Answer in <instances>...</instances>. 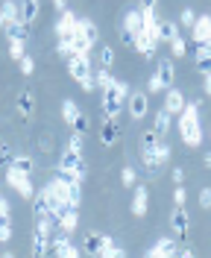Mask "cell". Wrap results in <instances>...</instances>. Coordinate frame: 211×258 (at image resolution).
I'll list each match as a JSON object with an SVG mask.
<instances>
[{"instance_id":"83f0119b","label":"cell","mask_w":211,"mask_h":258,"mask_svg":"<svg viewBox=\"0 0 211 258\" xmlns=\"http://www.w3.org/2000/svg\"><path fill=\"white\" fill-rule=\"evenodd\" d=\"M9 167L18 170V173H24V176H30V173H33V159H30V156H15Z\"/></svg>"},{"instance_id":"ba28073f","label":"cell","mask_w":211,"mask_h":258,"mask_svg":"<svg viewBox=\"0 0 211 258\" xmlns=\"http://www.w3.org/2000/svg\"><path fill=\"white\" fill-rule=\"evenodd\" d=\"M50 252H53L56 258H80V249H77V246L71 243L67 232H65V235H59L56 241L50 243Z\"/></svg>"},{"instance_id":"b9f144b4","label":"cell","mask_w":211,"mask_h":258,"mask_svg":"<svg viewBox=\"0 0 211 258\" xmlns=\"http://www.w3.org/2000/svg\"><path fill=\"white\" fill-rule=\"evenodd\" d=\"M88 126H91V123H88V117H85V114H80V117H77V120H74V132H80V135H85V132H88Z\"/></svg>"},{"instance_id":"7dc6e473","label":"cell","mask_w":211,"mask_h":258,"mask_svg":"<svg viewBox=\"0 0 211 258\" xmlns=\"http://www.w3.org/2000/svg\"><path fill=\"white\" fill-rule=\"evenodd\" d=\"M135 170H132V167H123V173H120V182H123V185H135Z\"/></svg>"},{"instance_id":"94428289","label":"cell","mask_w":211,"mask_h":258,"mask_svg":"<svg viewBox=\"0 0 211 258\" xmlns=\"http://www.w3.org/2000/svg\"><path fill=\"white\" fill-rule=\"evenodd\" d=\"M205 164H208V167H211V153H205Z\"/></svg>"},{"instance_id":"3957f363","label":"cell","mask_w":211,"mask_h":258,"mask_svg":"<svg viewBox=\"0 0 211 258\" xmlns=\"http://www.w3.org/2000/svg\"><path fill=\"white\" fill-rule=\"evenodd\" d=\"M59 170H65V173H74V176L85 182V173H88V164L82 159V153H74V150H65L62 153V159H59Z\"/></svg>"},{"instance_id":"91938a15","label":"cell","mask_w":211,"mask_h":258,"mask_svg":"<svg viewBox=\"0 0 211 258\" xmlns=\"http://www.w3.org/2000/svg\"><path fill=\"white\" fill-rule=\"evenodd\" d=\"M144 6L147 9H156V0H144Z\"/></svg>"},{"instance_id":"681fc988","label":"cell","mask_w":211,"mask_h":258,"mask_svg":"<svg viewBox=\"0 0 211 258\" xmlns=\"http://www.w3.org/2000/svg\"><path fill=\"white\" fill-rule=\"evenodd\" d=\"M120 41H123L126 47H132V50H135V35H132V32H126V30H123V32H120Z\"/></svg>"},{"instance_id":"7c38bea8","label":"cell","mask_w":211,"mask_h":258,"mask_svg":"<svg viewBox=\"0 0 211 258\" xmlns=\"http://www.w3.org/2000/svg\"><path fill=\"white\" fill-rule=\"evenodd\" d=\"M82 249H85V255H91V258H103V249H106L103 235L88 232V235H85V241H82Z\"/></svg>"},{"instance_id":"e0dca14e","label":"cell","mask_w":211,"mask_h":258,"mask_svg":"<svg viewBox=\"0 0 211 258\" xmlns=\"http://www.w3.org/2000/svg\"><path fill=\"white\" fill-rule=\"evenodd\" d=\"M15 106H18V114H21V117H30V114L35 112V94L30 91V88H27V91H21Z\"/></svg>"},{"instance_id":"ab89813d","label":"cell","mask_w":211,"mask_h":258,"mask_svg":"<svg viewBox=\"0 0 211 258\" xmlns=\"http://www.w3.org/2000/svg\"><path fill=\"white\" fill-rule=\"evenodd\" d=\"M196 71L202 74V77H211V56H196Z\"/></svg>"},{"instance_id":"8d00e7d4","label":"cell","mask_w":211,"mask_h":258,"mask_svg":"<svg viewBox=\"0 0 211 258\" xmlns=\"http://www.w3.org/2000/svg\"><path fill=\"white\" fill-rule=\"evenodd\" d=\"M170 50H173V56H176V59H182V56L188 53V41L179 35V38H173V41H170Z\"/></svg>"},{"instance_id":"ffe728a7","label":"cell","mask_w":211,"mask_h":258,"mask_svg":"<svg viewBox=\"0 0 211 258\" xmlns=\"http://www.w3.org/2000/svg\"><path fill=\"white\" fill-rule=\"evenodd\" d=\"M71 47H74V53H80V56H88V50L94 47V41H88L80 32V27H77V32L71 35Z\"/></svg>"},{"instance_id":"4fadbf2b","label":"cell","mask_w":211,"mask_h":258,"mask_svg":"<svg viewBox=\"0 0 211 258\" xmlns=\"http://www.w3.org/2000/svg\"><path fill=\"white\" fill-rule=\"evenodd\" d=\"M185 94L179 91V88H167V97H164V106L162 109H167L170 114H182V109H185Z\"/></svg>"},{"instance_id":"9a60e30c","label":"cell","mask_w":211,"mask_h":258,"mask_svg":"<svg viewBox=\"0 0 211 258\" xmlns=\"http://www.w3.org/2000/svg\"><path fill=\"white\" fill-rule=\"evenodd\" d=\"M188 223H191V220H188V211L182 209V206H176V211L170 214V226H173V232H176L179 238L188 235Z\"/></svg>"},{"instance_id":"6125c7cd","label":"cell","mask_w":211,"mask_h":258,"mask_svg":"<svg viewBox=\"0 0 211 258\" xmlns=\"http://www.w3.org/2000/svg\"><path fill=\"white\" fill-rule=\"evenodd\" d=\"M0 258H15V255H12V252H3V255H0Z\"/></svg>"},{"instance_id":"d6986e66","label":"cell","mask_w":211,"mask_h":258,"mask_svg":"<svg viewBox=\"0 0 211 258\" xmlns=\"http://www.w3.org/2000/svg\"><path fill=\"white\" fill-rule=\"evenodd\" d=\"M156 38L170 44L173 38H179V27L173 24V21H159V27H156Z\"/></svg>"},{"instance_id":"484cf974","label":"cell","mask_w":211,"mask_h":258,"mask_svg":"<svg viewBox=\"0 0 211 258\" xmlns=\"http://www.w3.org/2000/svg\"><path fill=\"white\" fill-rule=\"evenodd\" d=\"M80 114H82V112H80V106H77L74 100H65V103H62V117H65L67 126H74V120H77Z\"/></svg>"},{"instance_id":"7402d4cb","label":"cell","mask_w":211,"mask_h":258,"mask_svg":"<svg viewBox=\"0 0 211 258\" xmlns=\"http://www.w3.org/2000/svg\"><path fill=\"white\" fill-rule=\"evenodd\" d=\"M18 6H21V21L24 24H33L38 18V0H21Z\"/></svg>"},{"instance_id":"4316f807","label":"cell","mask_w":211,"mask_h":258,"mask_svg":"<svg viewBox=\"0 0 211 258\" xmlns=\"http://www.w3.org/2000/svg\"><path fill=\"white\" fill-rule=\"evenodd\" d=\"M156 249H159L164 258H179V243L170 241V238H162V241L156 243Z\"/></svg>"},{"instance_id":"8fae6325","label":"cell","mask_w":211,"mask_h":258,"mask_svg":"<svg viewBox=\"0 0 211 258\" xmlns=\"http://www.w3.org/2000/svg\"><path fill=\"white\" fill-rule=\"evenodd\" d=\"M15 21H21V6L15 0H3V6H0V30H6Z\"/></svg>"},{"instance_id":"e575fe53","label":"cell","mask_w":211,"mask_h":258,"mask_svg":"<svg viewBox=\"0 0 211 258\" xmlns=\"http://www.w3.org/2000/svg\"><path fill=\"white\" fill-rule=\"evenodd\" d=\"M9 53L15 56L18 62H21V59L27 56V47H24V38H12V41H9Z\"/></svg>"},{"instance_id":"4dcf8cb0","label":"cell","mask_w":211,"mask_h":258,"mask_svg":"<svg viewBox=\"0 0 211 258\" xmlns=\"http://www.w3.org/2000/svg\"><path fill=\"white\" fill-rule=\"evenodd\" d=\"M80 32L88 38V41H97V35H100L97 24H94V21H88V18H80Z\"/></svg>"},{"instance_id":"680465c9","label":"cell","mask_w":211,"mask_h":258,"mask_svg":"<svg viewBox=\"0 0 211 258\" xmlns=\"http://www.w3.org/2000/svg\"><path fill=\"white\" fill-rule=\"evenodd\" d=\"M202 88H205V94H211V77H205V85Z\"/></svg>"},{"instance_id":"7a4b0ae2","label":"cell","mask_w":211,"mask_h":258,"mask_svg":"<svg viewBox=\"0 0 211 258\" xmlns=\"http://www.w3.org/2000/svg\"><path fill=\"white\" fill-rule=\"evenodd\" d=\"M103 94H106V100H103V112H106V120H114V117L120 114V109H123V100H126L132 91H129V82L114 80V85L109 88V91H103Z\"/></svg>"},{"instance_id":"f35d334b","label":"cell","mask_w":211,"mask_h":258,"mask_svg":"<svg viewBox=\"0 0 211 258\" xmlns=\"http://www.w3.org/2000/svg\"><path fill=\"white\" fill-rule=\"evenodd\" d=\"M56 53H59L62 59H71V56H74V47H71V38H59V44H56Z\"/></svg>"},{"instance_id":"836d02e7","label":"cell","mask_w":211,"mask_h":258,"mask_svg":"<svg viewBox=\"0 0 211 258\" xmlns=\"http://www.w3.org/2000/svg\"><path fill=\"white\" fill-rule=\"evenodd\" d=\"M153 150H156V159L162 161V164H167V159L173 156V150H170V144H167V141H159Z\"/></svg>"},{"instance_id":"9c48e42d","label":"cell","mask_w":211,"mask_h":258,"mask_svg":"<svg viewBox=\"0 0 211 258\" xmlns=\"http://www.w3.org/2000/svg\"><path fill=\"white\" fill-rule=\"evenodd\" d=\"M191 41H194V44H205V41H211V15L196 18V24L191 27Z\"/></svg>"},{"instance_id":"f1b7e54d","label":"cell","mask_w":211,"mask_h":258,"mask_svg":"<svg viewBox=\"0 0 211 258\" xmlns=\"http://www.w3.org/2000/svg\"><path fill=\"white\" fill-rule=\"evenodd\" d=\"M141 21H144V32H156V27H159L156 9H147V6H141Z\"/></svg>"},{"instance_id":"1f68e13d","label":"cell","mask_w":211,"mask_h":258,"mask_svg":"<svg viewBox=\"0 0 211 258\" xmlns=\"http://www.w3.org/2000/svg\"><path fill=\"white\" fill-rule=\"evenodd\" d=\"M27 32H30V24H24V21H15V24H9V27H6L9 41H12V38H27Z\"/></svg>"},{"instance_id":"6da1fadb","label":"cell","mask_w":211,"mask_h":258,"mask_svg":"<svg viewBox=\"0 0 211 258\" xmlns=\"http://www.w3.org/2000/svg\"><path fill=\"white\" fill-rule=\"evenodd\" d=\"M179 135H182V141L185 147H199L202 144V129H199V103L191 100V103H185V109L179 114Z\"/></svg>"},{"instance_id":"6f0895ef","label":"cell","mask_w":211,"mask_h":258,"mask_svg":"<svg viewBox=\"0 0 211 258\" xmlns=\"http://www.w3.org/2000/svg\"><path fill=\"white\" fill-rule=\"evenodd\" d=\"M53 6H56L59 12H65V9H67V0H53Z\"/></svg>"},{"instance_id":"603a6c76","label":"cell","mask_w":211,"mask_h":258,"mask_svg":"<svg viewBox=\"0 0 211 258\" xmlns=\"http://www.w3.org/2000/svg\"><path fill=\"white\" fill-rule=\"evenodd\" d=\"M59 226H62V232H67V235H71V232L80 226V214H77V209H74V206H71V209H67L62 217H59Z\"/></svg>"},{"instance_id":"ee69618b","label":"cell","mask_w":211,"mask_h":258,"mask_svg":"<svg viewBox=\"0 0 211 258\" xmlns=\"http://www.w3.org/2000/svg\"><path fill=\"white\" fill-rule=\"evenodd\" d=\"M147 91H150V94H159V91H164L162 80H159L156 74H153V77H150V82H147Z\"/></svg>"},{"instance_id":"2e32d148","label":"cell","mask_w":211,"mask_h":258,"mask_svg":"<svg viewBox=\"0 0 211 258\" xmlns=\"http://www.w3.org/2000/svg\"><path fill=\"white\" fill-rule=\"evenodd\" d=\"M156 77L162 80L164 88H173V80H176V68H173V62H170V59H162V62H159V71H156Z\"/></svg>"},{"instance_id":"74e56055","label":"cell","mask_w":211,"mask_h":258,"mask_svg":"<svg viewBox=\"0 0 211 258\" xmlns=\"http://www.w3.org/2000/svg\"><path fill=\"white\" fill-rule=\"evenodd\" d=\"M82 144H85V135H80V132H71V138H67V150L82 153Z\"/></svg>"},{"instance_id":"30bf717a","label":"cell","mask_w":211,"mask_h":258,"mask_svg":"<svg viewBox=\"0 0 211 258\" xmlns=\"http://www.w3.org/2000/svg\"><path fill=\"white\" fill-rule=\"evenodd\" d=\"M126 106H129V117H135V120H141V117L150 112V100H147L144 91H132Z\"/></svg>"},{"instance_id":"d6a6232c","label":"cell","mask_w":211,"mask_h":258,"mask_svg":"<svg viewBox=\"0 0 211 258\" xmlns=\"http://www.w3.org/2000/svg\"><path fill=\"white\" fill-rule=\"evenodd\" d=\"M112 85H114V80H112V74H109V68H100V71H97V88L109 91Z\"/></svg>"},{"instance_id":"ac0fdd59","label":"cell","mask_w":211,"mask_h":258,"mask_svg":"<svg viewBox=\"0 0 211 258\" xmlns=\"http://www.w3.org/2000/svg\"><path fill=\"white\" fill-rule=\"evenodd\" d=\"M123 30L132 32V35H138V32H144V21H141V9H129L126 15H123Z\"/></svg>"},{"instance_id":"d4e9b609","label":"cell","mask_w":211,"mask_h":258,"mask_svg":"<svg viewBox=\"0 0 211 258\" xmlns=\"http://www.w3.org/2000/svg\"><path fill=\"white\" fill-rule=\"evenodd\" d=\"M141 159H144V167L150 170V176H156L162 170V161L156 159V150H141Z\"/></svg>"},{"instance_id":"f907efd6","label":"cell","mask_w":211,"mask_h":258,"mask_svg":"<svg viewBox=\"0 0 211 258\" xmlns=\"http://www.w3.org/2000/svg\"><path fill=\"white\" fill-rule=\"evenodd\" d=\"M9 238H12V226H3V223H0V243H6Z\"/></svg>"},{"instance_id":"c3c4849f","label":"cell","mask_w":211,"mask_h":258,"mask_svg":"<svg viewBox=\"0 0 211 258\" xmlns=\"http://www.w3.org/2000/svg\"><path fill=\"white\" fill-rule=\"evenodd\" d=\"M199 206L202 209H211V188H202L199 191Z\"/></svg>"},{"instance_id":"8992f818","label":"cell","mask_w":211,"mask_h":258,"mask_svg":"<svg viewBox=\"0 0 211 258\" xmlns=\"http://www.w3.org/2000/svg\"><path fill=\"white\" fill-rule=\"evenodd\" d=\"M156 47H159L156 32H138V35H135V50H138L144 59H156Z\"/></svg>"},{"instance_id":"816d5d0a","label":"cell","mask_w":211,"mask_h":258,"mask_svg":"<svg viewBox=\"0 0 211 258\" xmlns=\"http://www.w3.org/2000/svg\"><path fill=\"white\" fill-rule=\"evenodd\" d=\"M170 179H173L176 185H182V182H185V170H182V167H173V173H170Z\"/></svg>"},{"instance_id":"cb8c5ba5","label":"cell","mask_w":211,"mask_h":258,"mask_svg":"<svg viewBox=\"0 0 211 258\" xmlns=\"http://www.w3.org/2000/svg\"><path fill=\"white\" fill-rule=\"evenodd\" d=\"M100 141L106 147H112L117 141V120H106L103 123V132H100Z\"/></svg>"},{"instance_id":"bcb514c9","label":"cell","mask_w":211,"mask_h":258,"mask_svg":"<svg viewBox=\"0 0 211 258\" xmlns=\"http://www.w3.org/2000/svg\"><path fill=\"white\" fill-rule=\"evenodd\" d=\"M18 64H21V74H27V77H30V74L35 71V62L30 59V56H24V59H21Z\"/></svg>"},{"instance_id":"52a82bcc","label":"cell","mask_w":211,"mask_h":258,"mask_svg":"<svg viewBox=\"0 0 211 258\" xmlns=\"http://www.w3.org/2000/svg\"><path fill=\"white\" fill-rule=\"evenodd\" d=\"M77 27H80V18L74 15L71 9H65V12H62V18L56 21V27H53V32H56L59 38H71V35L77 32Z\"/></svg>"},{"instance_id":"277c9868","label":"cell","mask_w":211,"mask_h":258,"mask_svg":"<svg viewBox=\"0 0 211 258\" xmlns=\"http://www.w3.org/2000/svg\"><path fill=\"white\" fill-rule=\"evenodd\" d=\"M67 74H71V77H74L77 82L91 80L94 74H91V62H88V56H80V53H74V56L67 59Z\"/></svg>"},{"instance_id":"60d3db41","label":"cell","mask_w":211,"mask_h":258,"mask_svg":"<svg viewBox=\"0 0 211 258\" xmlns=\"http://www.w3.org/2000/svg\"><path fill=\"white\" fill-rule=\"evenodd\" d=\"M100 64H103V68H112V64H114V50L112 47L100 50Z\"/></svg>"},{"instance_id":"7bdbcfd3","label":"cell","mask_w":211,"mask_h":258,"mask_svg":"<svg viewBox=\"0 0 211 258\" xmlns=\"http://www.w3.org/2000/svg\"><path fill=\"white\" fill-rule=\"evenodd\" d=\"M179 21H182L185 27H194V24H196V12H194V9H182V15H179Z\"/></svg>"},{"instance_id":"d590c367","label":"cell","mask_w":211,"mask_h":258,"mask_svg":"<svg viewBox=\"0 0 211 258\" xmlns=\"http://www.w3.org/2000/svg\"><path fill=\"white\" fill-rule=\"evenodd\" d=\"M156 144H159V132L156 129H150V132L141 135V150H153Z\"/></svg>"},{"instance_id":"f6af8a7d","label":"cell","mask_w":211,"mask_h":258,"mask_svg":"<svg viewBox=\"0 0 211 258\" xmlns=\"http://www.w3.org/2000/svg\"><path fill=\"white\" fill-rule=\"evenodd\" d=\"M12 159H15L12 147H9V144H0V161H3V164H12Z\"/></svg>"},{"instance_id":"db71d44e","label":"cell","mask_w":211,"mask_h":258,"mask_svg":"<svg viewBox=\"0 0 211 258\" xmlns=\"http://www.w3.org/2000/svg\"><path fill=\"white\" fill-rule=\"evenodd\" d=\"M103 258H126V252H123L120 246H114L112 252H106V255H103Z\"/></svg>"},{"instance_id":"f5cc1de1","label":"cell","mask_w":211,"mask_h":258,"mask_svg":"<svg viewBox=\"0 0 211 258\" xmlns=\"http://www.w3.org/2000/svg\"><path fill=\"white\" fill-rule=\"evenodd\" d=\"M173 203H176V206H185V188H182V185H179L176 194H173Z\"/></svg>"},{"instance_id":"11a10c76","label":"cell","mask_w":211,"mask_h":258,"mask_svg":"<svg viewBox=\"0 0 211 258\" xmlns=\"http://www.w3.org/2000/svg\"><path fill=\"white\" fill-rule=\"evenodd\" d=\"M94 82H97V80H94V77H91V80L80 82V85H82V88H85V91H94Z\"/></svg>"},{"instance_id":"5bb4252c","label":"cell","mask_w":211,"mask_h":258,"mask_svg":"<svg viewBox=\"0 0 211 258\" xmlns=\"http://www.w3.org/2000/svg\"><path fill=\"white\" fill-rule=\"evenodd\" d=\"M147 206H150V194H147L144 185H138L135 194H132V214H135V217H144Z\"/></svg>"},{"instance_id":"5b68a950","label":"cell","mask_w":211,"mask_h":258,"mask_svg":"<svg viewBox=\"0 0 211 258\" xmlns=\"http://www.w3.org/2000/svg\"><path fill=\"white\" fill-rule=\"evenodd\" d=\"M6 182H9V185L24 197V200H33V197H35V188H33V182H30V176L18 173V170H12V167L6 170Z\"/></svg>"},{"instance_id":"f546056e","label":"cell","mask_w":211,"mask_h":258,"mask_svg":"<svg viewBox=\"0 0 211 258\" xmlns=\"http://www.w3.org/2000/svg\"><path fill=\"white\" fill-rule=\"evenodd\" d=\"M170 117H173V114L167 112V109H159V114H156V132H159V135H167V129H170Z\"/></svg>"},{"instance_id":"9f6ffc18","label":"cell","mask_w":211,"mask_h":258,"mask_svg":"<svg viewBox=\"0 0 211 258\" xmlns=\"http://www.w3.org/2000/svg\"><path fill=\"white\" fill-rule=\"evenodd\" d=\"M179 258H196V255L188 249V246H182V249H179Z\"/></svg>"},{"instance_id":"44dd1931","label":"cell","mask_w":211,"mask_h":258,"mask_svg":"<svg viewBox=\"0 0 211 258\" xmlns=\"http://www.w3.org/2000/svg\"><path fill=\"white\" fill-rule=\"evenodd\" d=\"M33 211H35V217H47V214H50V206H47V188L35 191V197H33Z\"/></svg>"}]
</instances>
